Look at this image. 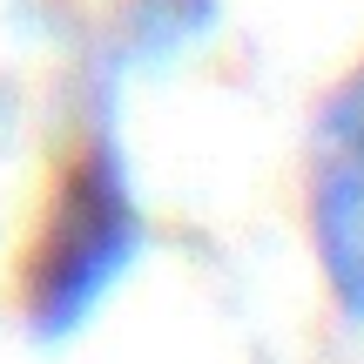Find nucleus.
Segmentation results:
<instances>
[{
  "instance_id": "obj_1",
  "label": "nucleus",
  "mask_w": 364,
  "mask_h": 364,
  "mask_svg": "<svg viewBox=\"0 0 364 364\" xmlns=\"http://www.w3.org/2000/svg\"><path fill=\"white\" fill-rule=\"evenodd\" d=\"M135 243H142V223H135L115 156L81 162L34 250V270H27V317L41 338H68L135 263Z\"/></svg>"
},
{
  "instance_id": "obj_2",
  "label": "nucleus",
  "mask_w": 364,
  "mask_h": 364,
  "mask_svg": "<svg viewBox=\"0 0 364 364\" xmlns=\"http://www.w3.org/2000/svg\"><path fill=\"white\" fill-rule=\"evenodd\" d=\"M311 236L338 304L364 324V68L338 88L311 149Z\"/></svg>"
}]
</instances>
